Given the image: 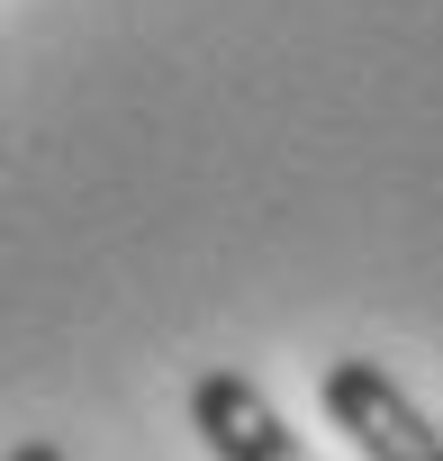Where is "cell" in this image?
<instances>
[{
	"mask_svg": "<svg viewBox=\"0 0 443 461\" xmlns=\"http://www.w3.org/2000/svg\"><path fill=\"white\" fill-rule=\"evenodd\" d=\"M317 398H326V416L344 425V443H353L362 461H443V425H434L371 353L326 362V371H317Z\"/></svg>",
	"mask_w": 443,
	"mask_h": 461,
	"instance_id": "1",
	"label": "cell"
},
{
	"mask_svg": "<svg viewBox=\"0 0 443 461\" xmlns=\"http://www.w3.org/2000/svg\"><path fill=\"white\" fill-rule=\"evenodd\" d=\"M190 425H199V443H208L217 461H317L308 434H299V425L272 407V389L245 380V371H199V380H190Z\"/></svg>",
	"mask_w": 443,
	"mask_h": 461,
	"instance_id": "2",
	"label": "cell"
},
{
	"mask_svg": "<svg viewBox=\"0 0 443 461\" xmlns=\"http://www.w3.org/2000/svg\"><path fill=\"white\" fill-rule=\"evenodd\" d=\"M0 461H64V443H19V452H0Z\"/></svg>",
	"mask_w": 443,
	"mask_h": 461,
	"instance_id": "3",
	"label": "cell"
}]
</instances>
